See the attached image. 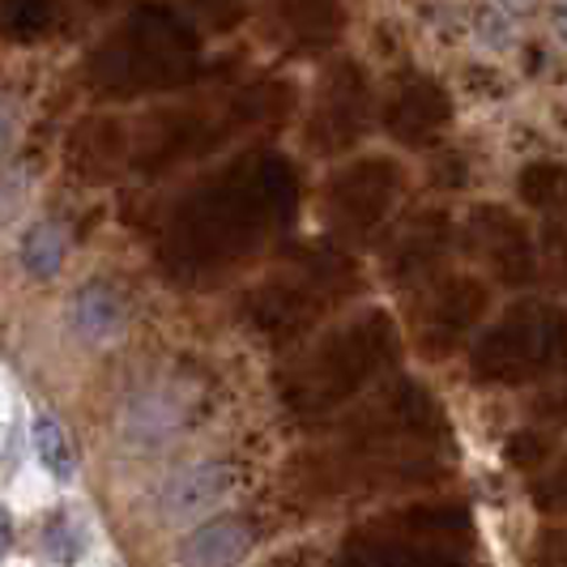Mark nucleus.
<instances>
[{"label": "nucleus", "mask_w": 567, "mask_h": 567, "mask_svg": "<svg viewBox=\"0 0 567 567\" xmlns=\"http://www.w3.org/2000/svg\"><path fill=\"white\" fill-rule=\"evenodd\" d=\"M474 516L449 499H414L341 538L333 567H470L474 564Z\"/></svg>", "instance_id": "1"}, {"label": "nucleus", "mask_w": 567, "mask_h": 567, "mask_svg": "<svg viewBox=\"0 0 567 567\" xmlns=\"http://www.w3.org/2000/svg\"><path fill=\"white\" fill-rule=\"evenodd\" d=\"M389 346H393V333L389 324L375 316V320H363L359 329L333 338L324 350H316L303 368L290 375L286 384V405L303 419H316L324 410H333L338 401L354 398L371 375L380 371V363L389 359Z\"/></svg>", "instance_id": "2"}, {"label": "nucleus", "mask_w": 567, "mask_h": 567, "mask_svg": "<svg viewBox=\"0 0 567 567\" xmlns=\"http://www.w3.org/2000/svg\"><path fill=\"white\" fill-rule=\"evenodd\" d=\"M444 414L431 405L423 389H393L375 398L368 410H359L350 423L341 426V449H363V453H419L440 444Z\"/></svg>", "instance_id": "3"}, {"label": "nucleus", "mask_w": 567, "mask_h": 567, "mask_svg": "<svg viewBox=\"0 0 567 567\" xmlns=\"http://www.w3.org/2000/svg\"><path fill=\"white\" fill-rule=\"evenodd\" d=\"M559 350V333L542 320H512L478 350V371L491 380H520L546 368Z\"/></svg>", "instance_id": "4"}, {"label": "nucleus", "mask_w": 567, "mask_h": 567, "mask_svg": "<svg viewBox=\"0 0 567 567\" xmlns=\"http://www.w3.org/2000/svg\"><path fill=\"white\" fill-rule=\"evenodd\" d=\"M252 550V525L244 516H209L179 542V567H235Z\"/></svg>", "instance_id": "5"}, {"label": "nucleus", "mask_w": 567, "mask_h": 567, "mask_svg": "<svg viewBox=\"0 0 567 567\" xmlns=\"http://www.w3.org/2000/svg\"><path fill=\"white\" fill-rule=\"evenodd\" d=\"M235 486V470L227 461H197L171 474V483L163 486V508L171 516H188V512L214 504L218 495H227Z\"/></svg>", "instance_id": "6"}, {"label": "nucleus", "mask_w": 567, "mask_h": 567, "mask_svg": "<svg viewBox=\"0 0 567 567\" xmlns=\"http://www.w3.org/2000/svg\"><path fill=\"white\" fill-rule=\"evenodd\" d=\"M73 329L90 341H112L124 329V308L115 303L107 286H85L73 299Z\"/></svg>", "instance_id": "7"}, {"label": "nucleus", "mask_w": 567, "mask_h": 567, "mask_svg": "<svg viewBox=\"0 0 567 567\" xmlns=\"http://www.w3.org/2000/svg\"><path fill=\"white\" fill-rule=\"evenodd\" d=\"M470 30H474V43H483L486 52H508L516 43V18H508L495 0L470 9Z\"/></svg>", "instance_id": "8"}, {"label": "nucleus", "mask_w": 567, "mask_h": 567, "mask_svg": "<svg viewBox=\"0 0 567 567\" xmlns=\"http://www.w3.org/2000/svg\"><path fill=\"white\" fill-rule=\"evenodd\" d=\"M30 440H34L39 461H43L56 478H69V474H73V449H69V440H64V431L56 426V419L39 414V419L30 423Z\"/></svg>", "instance_id": "9"}, {"label": "nucleus", "mask_w": 567, "mask_h": 567, "mask_svg": "<svg viewBox=\"0 0 567 567\" xmlns=\"http://www.w3.org/2000/svg\"><path fill=\"white\" fill-rule=\"evenodd\" d=\"M60 256H64V244H60V235L52 227H39L27 235V244H22V260H27V269L34 278H52L60 265Z\"/></svg>", "instance_id": "10"}, {"label": "nucleus", "mask_w": 567, "mask_h": 567, "mask_svg": "<svg viewBox=\"0 0 567 567\" xmlns=\"http://www.w3.org/2000/svg\"><path fill=\"white\" fill-rule=\"evenodd\" d=\"M534 508L550 512V516H567V456L534 483Z\"/></svg>", "instance_id": "11"}, {"label": "nucleus", "mask_w": 567, "mask_h": 567, "mask_svg": "<svg viewBox=\"0 0 567 567\" xmlns=\"http://www.w3.org/2000/svg\"><path fill=\"white\" fill-rule=\"evenodd\" d=\"M534 567H567V529L542 534L534 546Z\"/></svg>", "instance_id": "12"}, {"label": "nucleus", "mask_w": 567, "mask_h": 567, "mask_svg": "<svg viewBox=\"0 0 567 567\" xmlns=\"http://www.w3.org/2000/svg\"><path fill=\"white\" fill-rule=\"evenodd\" d=\"M542 414H546L550 423H564V426H567V389H564V393H555V398L546 401V405H542Z\"/></svg>", "instance_id": "13"}, {"label": "nucleus", "mask_w": 567, "mask_h": 567, "mask_svg": "<svg viewBox=\"0 0 567 567\" xmlns=\"http://www.w3.org/2000/svg\"><path fill=\"white\" fill-rule=\"evenodd\" d=\"M508 18H525V13H534V0H495Z\"/></svg>", "instance_id": "14"}, {"label": "nucleus", "mask_w": 567, "mask_h": 567, "mask_svg": "<svg viewBox=\"0 0 567 567\" xmlns=\"http://www.w3.org/2000/svg\"><path fill=\"white\" fill-rule=\"evenodd\" d=\"M550 27H555V34L567 43V0H559V4L550 9Z\"/></svg>", "instance_id": "15"}, {"label": "nucleus", "mask_w": 567, "mask_h": 567, "mask_svg": "<svg viewBox=\"0 0 567 567\" xmlns=\"http://www.w3.org/2000/svg\"><path fill=\"white\" fill-rule=\"evenodd\" d=\"M9 542H13V520H9V512L0 508V555L9 550Z\"/></svg>", "instance_id": "16"}]
</instances>
